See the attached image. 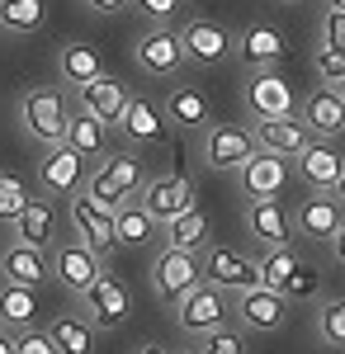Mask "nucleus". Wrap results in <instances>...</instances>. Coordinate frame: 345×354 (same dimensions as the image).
Returning a JSON list of instances; mask_svg holds the SVG:
<instances>
[{"label":"nucleus","instance_id":"20","mask_svg":"<svg viewBox=\"0 0 345 354\" xmlns=\"http://www.w3.org/2000/svg\"><path fill=\"white\" fill-rule=\"evenodd\" d=\"M128 85L118 81V76H109V71H100L95 81L76 85V104L80 109H90L100 123H118V113H123V104H128Z\"/></svg>","mask_w":345,"mask_h":354},{"label":"nucleus","instance_id":"21","mask_svg":"<svg viewBox=\"0 0 345 354\" xmlns=\"http://www.w3.org/2000/svg\"><path fill=\"white\" fill-rule=\"evenodd\" d=\"M0 279H5V283H28V288H38L43 279H53L48 250H38V245H28V241H10L0 250Z\"/></svg>","mask_w":345,"mask_h":354},{"label":"nucleus","instance_id":"16","mask_svg":"<svg viewBox=\"0 0 345 354\" xmlns=\"http://www.w3.org/2000/svg\"><path fill=\"white\" fill-rule=\"evenodd\" d=\"M256 151V137L232 123H209L204 128V165L209 170H237L246 156Z\"/></svg>","mask_w":345,"mask_h":354},{"label":"nucleus","instance_id":"47","mask_svg":"<svg viewBox=\"0 0 345 354\" xmlns=\"http://www.w3.org/2000/svg\"><path fill=\"white\" fill-rule=\"evenodd\" d=\"M331 194H336V198L345 203V161H341V175H336V185H331Z\"/></svg>","mask_w":345,"mask_h":354},{"label":"nucleus","instance_id":"6","mask_svg":"<svg viewBox=\"0 0 345 354\" xmlns=\"http://www.w3.org/2000/svg\"><path fill=\"white\" fill-rule=\"evenodd\" d=\"M137 66L152 76V81H170V76H180V66H185V48H180V33L170 24H152L142 38H137Z\"/></svg>","mask_w":345,"mask_h":354},{"label":"nucleus","instance_id":"49","mask_svg":"<svg viewBox=\"0 0 345 354\" xmlns=\"http://www.w3.org/2000/svg\"><path fill=\"white\" fill-rule=\"evenodd\" d=\"M326 10H345V0H326Z\"/></svg>","mask_w":345,"mask_h":354},{"label":"nucleus","instance_id":"48","mask_svg":"<svg viewBox=\"0 0 345 354\" xmlns=\"http://www.w3.org/2000/svg\"><path fill=\"white\" fill-rule=\"evenodd\" d=\"M137 354H166V350H161V345H142Z\"/></svg>","mask_w":345,"mask_h":354},{"label":"nucleus","instance_id":"52","mask_svg":"<svg viewBox=\"0 0 345 354\" xmlns=\"http://www.w3.org/2000/svg\"><path fill=\"white\" fill-rule=\"evenodd\" d=\"M341 95H345V85H341Z\"/></svg>","mask_w":345,"mask_h":354},{"label":"nucleus","instance_id":"22","mask_svg":"<svg viewBox=\"0 0 345 354\" xmlns=\"http://www.w3.org/2000/svg\"><path fill=\"white\" fill-rule=\"evenodd\" d=\"M246 232L260 245H293V218L279 208V198H251L246 208Z\"/></svg>","mask_w":345,"mask_h":354},{"label":"nucleus","instance_id":"19","mask_svg":"<svg viewBox=\"0 0 345 354\" xmlns=\"http://www.w3.org/2000/svg\"><path fill=\"white\" fill-rule=\"evenodd\" d=\"M256 147L260 151H274V156H298L312 133H308V123L298 118V113H279V118H256Z\"/></svg>","mask_w":345,"mask_h":354},{"label":"nucleus","instance_id":"51","mask_svg":"<svg viewBox=\"0 0 345 354\" xmlns=\"http://www.w3.org/2000/svg\"><path fill=\"white\" fill-rule=\"evenodd\" d=\"M284 5H303V0H284Z\"/></svg>","mask_w":345,"mask_h":354},{"label":"nucleus","instance_id":"35","mask_svg":"<svg viewBox=\"0 0 345 354\" xmlns=\"http://www.w3.org/2000/svg\"><path fill=\"white\" fill-rule=\"evenodd\" d=\"M298 265H303V260H298L293 245H265V255L256 260V283H265V288H284L289 274L298 270Z\"/></svg>","mask_w":345,"mask_h":354},{"label":"nucleus","instance_id":"43","mask_svg":"<svg viewBox=\"0 0 345 354\" xmlns=\"http://www.w3.org/2000/svg\"><path fill=\"white\" fill-rule=\"evenodd\" d=\"M321 43L345 53V10H326L321 15Z\"/></svg>","mask_w":345,"mask_h":354},{"label":"nucleus","instance_id":"9","mask_svg":"<svg viewBox=\"0 0 345 354\" xmlns=\"http://www.w3.org/2000/svg\"><path fill=\"white\" fill-rule=\"evenodd\" d=\"M199 255L194 250H175V245H161V255L152 260V288L161 302H175L189 283H199Z\"/></svg>","mask_w":345,"mask_h":354},{"label":"nucleus","instance_id":"3","mask_svg":"<svg viewBox=\"0 0 345 354\" xmlns=\"http://www.w3.org/2000/svg\"><path fill=\"white\" fill-rule=\"evenodd\" d=\"M67 113H71V104H67V95H62V90H53V85H33V90H24V95H19V123H24V133L33 137L38 147L62 142Z\"/></svg>","mask_w":345,"mask_h":354},{"label":"nucleus","instance_id":"29","mask_svg":"<svg viewBox=\"0 0 345 354\" xmlns=\"http://www.w3.org/2000/svg\"><path fill=\"white\" fill-rule=\"evenodd\" d=\"M237 53L246 66H274L284 57V33L274 24H246L237 33Z\"/></svg>","mask_w":345,"mask_h":354},{"label":"nucleus","instance_id":"42","mask_svg":"<svg viewBox=\"0 0 345 354\" xmlns=\"http://www.w3.org/2000/svg\"><path fill=\"white\" fill-rule=\"evenodd\" d=\"M317 270H308V265H298V270L289 274V283H284V288H279V293H284V298H312V293H317Z\"/></svg>","mask_w":345,"mask_h":354},{"label":"nucleus","instance_id":"33","mask_svg":"<svg viewBox=\"0 0 345 354\" xmlns=\"http://www.w3.org/2000/svg\"><path fill=\"white\" fill-rule=\"evenodd\" d=\"M100 71H105V62H100V53L90 43H67L57 53V76L67 85H85V81H95Z\"/></svg>","mask_w":345,"mask_h":354},{"label":"nucleus","instance_id":"44","mask_svg":"<svg viewBox=\"0 0 345 354\" xmlns=\"http://www.w3.org/2000/svg\"><path fill=\"white\" fill-rule=\"evenodd\" d=\"M85 10H95V15H123L128 0H85Z\"/></svg>","mask_w":345,"mask_h":354},{"label":"nucleus","instance_id":"1","mask_svg":"<svg viewBox=\"0 0 345 354\" xmlns=\"http://www.w3.org/2000/svg\"><path fill=\"white\" fill-rule=\"evenodd\" d=\"M142 185H147L142 156H137V151H114L109 161L95 165V175H85V185H80V189L90 194L95 203H105V208H118V203L137 198Z\"/></svg>","mask_w":345,"mask_h":354},{"label":"nucleus","instance_id":"38","mask_svg":"<svg viewBox=\"0 0 345 354\" xmlns=\"http://www.w3.org/2000/svg\"><path fill=\"white\" fill-rule=\"evenodd\" d=\"M199 354H246V335L232 326H218L209 335H199Z\"/></svg>","mask_w":345,"mask_h":354},{"label":"nucleus","instance_id":"53","mask_svg":"<svg viewBox=\"0 0 345 354\" xmlns=\"http://www.w3.org/2000/svg\"><path fill=\"white\" fill-rule=\"evenodd\" d=\"M341 137H345V133H341Z\"/></svg>","mask_w":345,"mask_h":354},{"label":"nucleus","instance_id":"32","mask_svg":"<svg viewBox=\"0 0 345 354\" xmlns=\"http://www.w3.org/2000/svg\"><path fill=\"white\" fill-rule=\"evenodd\" d=\"M48 340L57 345V354H95V326L85 317H71V312L48 322Z\"/></svg>","mask_w":345,"mask_h":354},{"label":"nucleus","instance_id":"12","mask_svg":"<svg viewBox=\"0 0 345 354\" xmlns=\"http://www.w3.org/2000/svg\"><path fill=\"white\" fill-rule=\"evenodd\" d=\"M199 274L218 283V288H227V293H241V288H251L256 283V260H246L237 250H227V245H204L199 250Z\"/></svg>","mask_w":345,"mask_h":354},{"label":"nucleus","instance_id":"34","mask_svg":"<svg viewBox=\"0 0 345 354\" xmlns=\"http://www.w3.org/2000/svg\"><path fill=\"white\" fill-rule=\"evenodd\" d=\"M48 24V0H0V33H38Z\"/></svg>","mask_w":345,"mask_h":354},{"label":"nucleus","instance_id":"11","mask_svg":"<svg viewBox=\"0 0 345 354\" xmlns=\"http://www.w3.org/2000/svg\"><path fill=\"white\" fill-rule=\"evenodd\" d=\"M341 222H345L341 198L326 194V189H312L298 203V213H293V232H298V236H312V241H331V236L341 232Z\"/></svg>","mask_w":345,"mask_h":354},{"label":"nucleus","instance_id":"4","mask_svg":"<svg viewBox=\"0 0 345 354\" xmlns=\"http://www.w3.org/2000/svg\"><path fill=\"white\" fill-rule=\"evenodd\" d=\"M48 270H53V279L71 293V298H80V293L105 274V255L90 250L80 236L76 241H53L48 245Z\"/></svg>","mask_w":345,"mask_h":354},{"label":"nucleus","instance_id":"23","mask_svg":"<svg viewBox=\"0 0 345 354\" xmlns=\"http://www.w3.org/2000/svg\"><path fill=\"white\" fill-rule=\"evenodd\" d=\"M161 113H166V123H170V128H185V133H204V128L213 123L209 95H204V90H194V85H175V90L166 95Z\"/></svg>","mask_w":345,"mask_h":354},{"label":"nucleus","instance_id":"50","mask_svg":"<svg viewBox=\"0 0 345 354\" xmlns=\"http://www.w3.org/2000/svg\"><path fill=\"white\" fill-rule=\"evenodd\" d=\"M166 354H189V350H166Z\"/></svg>","mask_w":345,"mask_h":354},{"label":"nucleus","instance_id":"46","mask_svg":"<svg viewBox=\"0 0 345 354\" xmlns=\"http://www.w3.org/2000/svg\"><path fill=\"white\" fill-rule=\"evenodd\" d=\"M0 354H15V330L0 326Z\"/></svg>","mask_w":345,"mask_h":354},{"label":"nucleus","instance_id":"24","mask_svg":"<svg viewBox=\"0 0 345 354\" xmlns=\"http://www.w3.org/2000/svg\"><path fill=\"white\" fill-rule=\"evenodd\" d=\"M118 128H123V137L128 142H161V133L170 128L166 123V113H161L157 100H147V95H128V104H123V113H118Z\"/></svg>","mask_w":345,"mask_h":354},{"label":"nucleus","instance_id":"45","mask_svg":"<svg viewBox=\"0 0 345 354\" xmlns=\"http://www.w3.org/2000/svg\"><path fill=\"white\" fill-rule=\"evenodd\" d=\"M331 255H336V265H345V222H341V232H336V236H331Z\"/></svg>","mask_w":345,"mask_h":354},{"label":"nucleus","instance_id":"36","mask_svg":"<svg viewBox=\"0 0 345 354\" xmlns=\"http://www.w3.org/2000/svg\"><path fill=\"white\" fill-rule=\"evenodd\" d=\"M28 203V185L19 180V175H10V170H0V222L10 227L15 222V213Z\"/></svg>","mask_w":345,"mask_h":354},{"label":"nucleus","instance_id":"15","mask_svg":"<svg viewBox=\"0 0 345 354\" xmlns=\"http://www.w3.org/2000/svg\"><path fill=\"white\" fill-rule=\"evenodd\" d=\"M246 104L256 118H279V113H293L298 100H293V85L284 76H274V66H256L251 81H246Z\"/></svg>","mask_w":345,"mask_h":354},{"label":"nucleus","instance_id":"18","mask_svg":"<svg viewBox=\"0 0 345 354\" xmlns=\"http://www.w3.org/2000/svg\"><path fill=\"white\" fill-rule=\"evenodd\" d=\"M298 118L308 123V133H312V137L336 142V137L345 133V95L336 90V85H321V90H312V95L303 100Z\"/></svg>","mask_w":345,"mask_h":354},{"label":"nucleus","instance_id":"30","mask_svg":"<svg viewBox=\"0 0 345 354\" xmlns=\"http://www.w3.org/2000/svg\"><path fill=\"white\" fill-rule=\"evenodd\" d=\"M161 241L166 245H175V250H204V245L213 241V222L199 213V208H189V213H180V218H170V222H161Z\"/></svg>","mask_w":345,"mask_h":354},{"label":"nucleus","instance_id":"31","mask_svg":"<svg viewBox=\"0 0 345 354\" xmlns=\"http://www.w3.org/2000/svg\"><path fill=\"white\" fill-rule=\"evenodd\" d=\"M38 322V288L28 283H0V326L28 330Z\"/></svg>","mask_w":345,"mask_h":354},{"label":"nucleus","instance_id":"25","mask_svg":"<svg viewBox=\"0 0 345 354\" xmlns=\"http://www.w3.org/2000/svg\"><path fill=\"white\" fill-rule=\"evenodd\" d=\"M341 151L326 142V137H312L303 151H298V175L308 180V189H326L331 194V185H336V175H341Z\"/></svg>","mask_w":345,"mask_h":354},{"label":"nucleus","instance_id":"2","mask_svg":"<svg viewBox=\"0 0 345 354\" xmlns=\"http://www.w3.org/2000/svg\"><path fill=\"white\" fill-rule=\"evenodd\" d=\"M227 317H232V293L209 283V279L189 283L185 293L175 298V322H180L185 335H209V330L227 326Z\"/></svg>","mask_w":345,"mask_h":354},{"label":"nucleus","instance_id":"39","mask_svg":"<svg viewBox=\"0 0 345 354\" xmlns=\"http://www.w3.org/2000/svg\"><path fill=\"white\" fill-rule=\"evenodd\" d=\"M312 66H317V81L321 85H336V90L345 85V53H341V48H326V43H321L317 57H312Z\"/></svg>","mask_w":345,"mask_h":354},{"label":"nucleus","instance_id":"41","mask_svg":"<svg viewBox=\"0 0 345 354\" xmlns=\"http://www.w3.org/2000/svg\"><path fill=\"white\" fill-rule=\"evenodd\" d=\"M15 354H57V345L48 340V330L28 326V330H15Z\"/></svg>","mask_w":345,"mask_h":354},{"label":"nucleus","instance_id":"5","mask_svg":"<svg viewBox=\"0 0 345 354\" xmlns=\"http://www.w3.org/2000/svg\"><path fill=\"white\" fill-rule=\"evenodd\" d=\"M80 312H85V322L95 330H118L133 317V298H128V288H123L114 274H100V279L80 293Z\"/></svg>","mask_w":345,"mask_h":354},{"label":"nucleus","instance_id":"13","mask_svg":"<svg viewBox=\"0 0 345 354\" xmlns=\"http://www.w3.org/2000/svg\"><path fill=\"white\" fill-rule=\"evenodd\" d=\"M237 317L246 330H279L289 322V298L279 288H265V283H251L237 293Z\"/></svg>","mask_w":345,"mask_h":354},{"label":"nucleus","instance_id":"14","mask_svg":"<svg viewBox=\"0 0 345 354\" xmlns=\"http://www.w3.org/2000/svg\"><path fill=\"white\" fill-rule=\"evenodd\" d=\"M67 203H71V227H76V236L90 245V250L109 255V250H114V208L95 203L85 189H76Z\"/></svg>","mask_w":345,"mask_h":354},{"label":"nucleus","instance_id":"27","mask_svg":"<svg viewBox=\"0 0 345 354\" xmlns=\"http://www.w3.org/2000/svg\"><path fill=\"white\" fill-rule=\"evenodd\" d=\"M62 142L71 147V151H80L85 161H95V156H105L109 147V123H100L90 109H71L67 113V128H62Z\"/></svg>","mask_w":345,"mask_h":354},{"label":"nucleus","instance_id":"17","mask_svg":"<svg viewBox=\"0 0 345 354\" xmlns=\"http://www.w3.org/2000/svg\"><path fill=\"white\" fill-rule=\"evenodd\" d=\"M137 198H142V208L157 222H170V218H180V213L194 208V185H189L185 175H161V180H147Z\"/></svg>","mask_w":345,"mask_h":354},{"label":"nucleus","instance_id":"40","mask_svg":"<svg viewBox=\"0 0 345 354\" xmlns=\"http://www.w3.org/2000/svg\"><path fill=\"white\" fill-rule=\"evenodd\" d=\"M128 5H133L142 19H152V24H170V19L180 15L185 0H128Z\"/></svg>","mask_w":345,"mask_h":354},{"label":"nucleus","instance_id":"10","mask_svg":"<svg viewBox=\"0 0 345 354\" xmlns=\"http://www.w3.org/2000/svg\"><path fill=\"white\" fill-rule=\"evenodd\" d=\"M237 180L246 198H279V189L289 185V156H274V151H251L237 165Z\"/></svg>","mask_w":345,"mask_h":354},{"label":"nucleus","instance_id":"26","mask_svg":"<svg viewBox=\"0 0 345 354\" xmlns=\"http://www.w3.org/2000/svg\"><path fill=\"white\" fill-rule=\"evenodd\" d=\"M10 232H15V241H28V245H38V250H48V245L57 241V213H53V203H48V198H28L24 208L15 213Z\"/></svg>","mask_w":345,"mask_h":354},{"label":"nucleus","instance_id":"7","mask_svg":"<svg viewBox=\"0 0 345 354\" xmlns=\"http://www.w3.org/2000/svg\"><path fill=\"white\" fill-rule=\"evenodd\" d=\"M85 185V156L71 151L67 142L43 147V161H38V189L53 194V198H71Z\"/></svg>","mask_w":345,"mask_h":354},{"label":"nucleus","instance_id":"8","mask_svg":"<svg viewBox=\"0 0 345 354\" xmlns=\"http://www.w3.org/2000/svg\"><path fill=\"white\" fill-rule=\"evenodd\" d=\"M175 33H180L185 62H199V66H218V62H227L232 48H237V38L218 24V19H189V24L175 28Z\"/></svg>","mask_w":345,"mask_h":354},{"label":"nucleus","instance_id":"28","mask_svg":"<svg viewBox=\"0 0 345 354\" xmlns=\"http://www.w3.org/2000/svg\"><path fill=\"white\" fill-rule=\"evenodd\" d=\"M161 236V222L142 208V203H118L114 208V245H128V250H142V245H152Z\"/></svg>","mask_w":345,"mask_h":354},{"label":"nucleus","instance_id":"37","mask_svg":"<svg viewBox=\"0 0 345 354\" xmlns=\"http://www.w3.org/2000/svg\"><path fill=\"white\" fill-rule=\"evenodd\" d=\"M317 330H321V340H326V345L345 350V298H331L317 312Z\"/></svg>","mask_w":345,"mask_h":354}]
</instances>
